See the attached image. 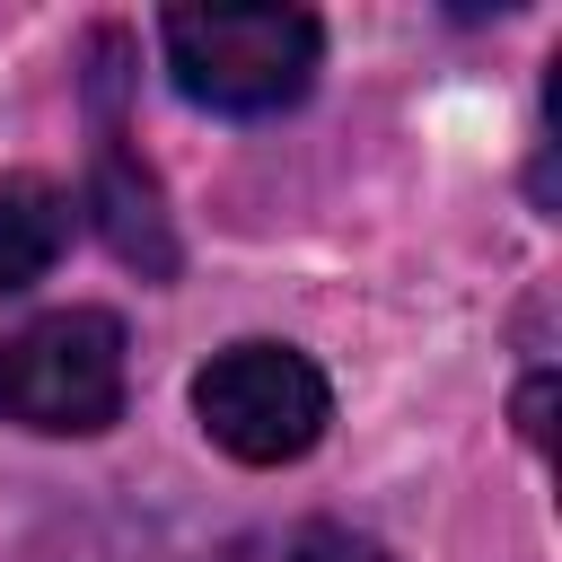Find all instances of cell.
Returning a JSON list of instances; mask_svg holds the SVG:
<instances>
[{"mask_svg": "<svg viewBox=\"0 0 562 562\" xmlns=\"http://www.w3.org/2000/svg\"><path fill=\"white\" fill-rule=\"evenodd\" d=\"M193 422L237 465H299L334 422V386L299 342H228L193 378Z\"/></svg>", "mask_w": 562, "mask_h": 562, "instance_id": "cell-3", "label": "cell"}, {"mask_svg": "<svg viewBox=\"0 0 562 562\" xmlns=\"http://www.w3.org/2000/svg\"><path fill=\"white\" fill-rule=\"evenodd\" d=\"M61 246H70V193L35 167L0 176V299L35 290L61 263Z\"/></svg>", "mask_w": 562, "mask_h": 562, "instance_id": "cell-5", "label": "cell"}, {"mask_svg": "<svg viewBox=\"0 0 562 562\" xmlns=\"http://www.w3.org/2000/svg\"><path fill=\"white\" fill-rule=\"evenodd\" d=\"M123 325L105 307H53L0 342V422L35 439H97L123 422Z\"/></svg>", "mask_w": 562, "mask_h": 562, "instance_id": "cell-2", "label": "cell"}, {"mask_svg": "<svg viewBox=\"0 0 562 562\" xmlns=\"http://www.w3.org/2000/svg\"><path fill=\"white\" fill-rule=\"evenodd\" d=\"M544 404H553V378H527V395H518V430L544 448Z\"/></svg>", "mask_w": 562, "mask_h": 562, "instance_id": "cell-7", "label": "cell"}, {"mask_svg": "<svg viewBox=\"0 0 562 562\" xmlns=\"http://www.w3.org/2000/svg\"><path fill=\"white\" fill-rule=\"evenodd\" d=\"M167 70L211 114H281L316 88L325 26L307 9H167Z\"/></svg>", "mask_w": 562, "mask_h": 562, "instance_id": "cell-1", "label": "cell"}, {"mask_svg": "<svg viewBox=\"0 0 562 562\" xmlns=\"http://www.w3.org/2000/svg\"><path fill=\"white\" fill-rule=\"evenodd\" d=\"M272 562H395L378 536H360V527H342V518H307V527H290L281 536V553Z\"/></svg>", "mask_w": 562, "mask_h": 562, "instance_id": "cell-6", "label": "cell"}, {"mask_svg": "<svg viewBox=\"0 0 562 562\" xmlns=\"http://www.w3.org/2000/svg\"><path fill=\"white\" fill-rule=\"evenodd\" d=\"M88 211H97V237H105L140 281H176V220H167L158 176L132 158L123 123L97 132V158H88Z\"/></svg>", "mask_w": 562, "mask_h": 562, "instance_id": "cell-4", "label": "cell"}]
</instances>
